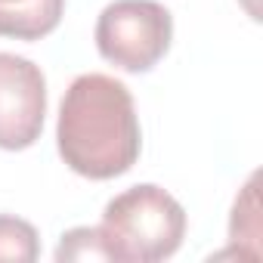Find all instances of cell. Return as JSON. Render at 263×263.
<instances>
[{
    "label": "cell",
    "instance_id": "1",
    "mask_svg": "<svg viewBox=\"0 0 263 263\" xmlns=\"http://www.w3.org/2000/svg\"><path fill=\"white\" fill-rule=\"evenodd\" d=\"M56 146L87 180H115L137 164L143 130L130 90L111 74H78L59 105Z\"/></svg>",
    "mask_w": 263,
    "mask_h": 263
},
{
    "label": "cell",
    "instance_id": "8",
    "mask_svg": "<svg viewBox=\"0 0 263 263\" xmlns=\"http://www.w3.org/2000/svg\"><path fill=\"white\" fill-rule=\"evenodd\" d=\"M229 238L232 245H251V251L260 257V214H257V177L248 180L241 195L232 204L229 220Z\"/></svg>",
    "mask_w": 263,
    "mask_h": 263
},
{
    "label": "cell",
    "instance_id": "9",
    "mask_svg": "<svg viewBox=\"0 0 263 263\" xmlns=\"http://www.w3.org/2000/svg\"><path fill=\"white\" fill-rule=\"evenodd\" d=\"M245 4V10H248V16L251 19H260V7H257V0H241Z\"/></svg>",
    "mask_w": 263,
    "mask_h": 263
},
{
    "label": "cell",
    "instance_id": "5",
    "mask_svg": "<svg viewBox=\"0 0 263 263\" xmlns=\"http://www.w3.org/2000/svg\"><path fill=\"white\" fill-rule=\"evenodd\" d=\"M65 0H0V37L41 41L59 28Z\"/></svg>",
    "mask_w": 263,
    "mask_h": 263
},
{
    "label": "cell",
    "instance_id": "7",
    "mask_svg": "<svg viewBox=\"0 0 263 263\" xmlns=\"http://www.w3.org/2000/svg\"><path fill=\"white\" fill-rule=\"evenodd\" d=\"M56 263H87V260H115L111 248L99 226H74L62 235L56 248Z\"/></svg>",
    "mask_w": 263,
    "mask_h": 263
},
{
    "label": "cell",
    "instance_id": "2",
    "mask_svg": "<svg viewBox=\"0 0 263 263\" xmlns=\"http://www.w3.org/2000/svg\"><path fill=\"white\" fill-rule=\"evenodd\" d=\"M99 229L115 260L158 263L180 251L186 235V211L167 189L140 183L105 204Z\"/></svg>",
    "mask_w": 263,
    "mask_h": 263
},
{
    "label": "cell",
    "instance_id": "6",
    "mask_svg": "<svg viewBox=\"0 0 263 263\" xmlns=\"http://www.w3.org/2000/svg\"><path fill=\"white\" fill-rule=\"evenodd\" d=\"M41 257L37 229L13 214H0V260L7 263H34Z\"/></svg>",
    "mask_w": 263,
    "mask_h": 263
},
{
    "label": "cell",
    "instance_id": "4",
    "mask_svg": "<svg viewBox=\"0 0 263 263\" xmlns=\"http://www.w3.org/2000/svg\"><path fill=\"white\" fill-rule=\"evenodd\" d=\"M47 118V78L25 56L0 53V149L22 152L41 140Z\"/></svg>",
    "mask_w": 263,
    "mask_h": 263
},
{
    "label": "cell",
    "instance_id": "3",
    "mask_svg": "<svg viewBox=\"0 0 263 263\" xmlns=\"http://www.w3.org/2000/svg\"><path fill=\"white\" fill-rule=\"evenodd\" d=\"M96 50L121 71H152L174 41V16L158 0H115L96 19Z\"/></svg>",
    "mask_w": 263,
    "mask_h": 263
}]
</instances>
